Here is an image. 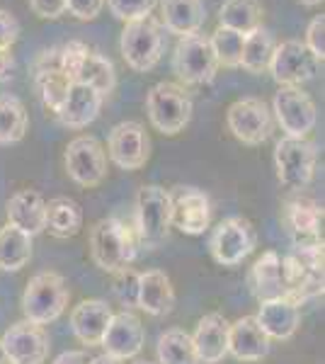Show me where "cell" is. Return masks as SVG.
I'll return each mask as SVG.
<instances>
[{
  "label": "cell",
  "instance_id": "ee69618b",
  "mask_svg": "<svg viewBox=\"0 0 325 364\" xmlns=\"http://www.w3.org/2000/svg\"><path fill=\"white\" fill-rule=\"evenodd\" d=\"M90 364H122V362L114 360V357H110V355H100V357H95V360H90Z\"/></svg>",
  "mask_w": 325,
  "mask_h": 364
},
{
  "label": "cell",
  "instance_id": "ba28073f",
  "mask_svg": "<svg viewBox=\"0 0 325 364\" xmlns=\"http://www.w3.org/2000/svg\"><path fill=\"white\" fill-rule=\"evenodd\" d=\"M173 70L185 85H206L216 78L218 61L206 34H187L177 39L173 54Z\"/></svg>",
  "mask_w": 325,
  "mask_h": 364
},
{
  "label": "cell",
  "instance_id": "ffe728a7",
  "mask_svg": "<svg viewBox=\"0 0 325 364\" xmlns=\"http://www.w3.org/2000/svg\"><path fill=\"white\" fill-rule=\"evenodd\" d=\"M112 309L102 299H85L70 311V331L87 348H95L102 343L107 326L112 321Z\"/></svg>",
  "mask_w": 325,
  "mask_h": 364
},
{
  "label": "cell",
  "instance_id": "484cf974",
  "mask_svg": "<svg viewBox=\"0 0 325 364\" xmlns=\"http://www.w3.org/2000/svg\"><path fill=\"white\" fill-rule=\"evenodd\" d=\"M136 306L149 316H168L175 306V287L163 269H146L139 274Z\"/></svg>",
  "mask_w": 325,
  "mask_h": 364
},
{
  "label": "cell",
  "instance_id": "5b68a950",
  "mask_svg": "<svg viewBox=\"0 0 325 364\" xmlns=\"http://www.w3.org/2000/svg\"><path fill=\"white\" fill-rule=\"evenodd\" d=\"M122 56L129 68L136 73H149L161 63L165 49V32L163 25L153 17H141V20L127 22L119 39Z\"/></svg>",
  "mask_w": 325,
  "mask_h": 364
},
{
  "label": "cell",
  "instance_id": "7c38bea8",
  "mask_svg": "<svg viewBox=\"0 0 325 364\" xmlns=\"http://www.w3.org/2000/svg\"><path fill=\"white\" fill-rule=\"evenodd\" d=\"M226 127L240 144L260 146L272 134V109L262 97H240L226 112Z\"/></svg>",
  "mask_w": 325,
  "mask_h": 364
},
{
  "label": "cell",
  "instance_id": "8fae6325",
  "mask_svg": "<svg viewBox=\"0 0 325 364\" xmlns=\"http://www.w3.org/2000/svg\"><path fill=\"white\" fill-rule=\"evenodd\" d=\"M68 178L80 187H97L107 178V151L95 136H75L63 151Z\"/></svg>",
  "mask_w": 325,
  "mask_h": 364
},
{
  "label": "cell",
  "instance_id": "d590c367",
  "mask_svg": "<svg viewBox=\"0 0 325 364\" xmlns=\"http://www.w3.org/2000/svg\"><path fill=\"white\" fill-rule=\"evenodd\" d=\"M158 0H107L110 13L122 22H134L149 17Z\"/></svg>",
  "mask_w": 325,
  "mask_h": 364
},
{
  "label": "cell",
  "instance_id": "836d02e7",
  "mask_svg": "<svg viewBox=\"0 0 325 364\" xmlns=\"http://www.w3.org/2000/svg\"><path fill=\"white\" fill-rule=\"evenodd\" d=\"M29 117L25 102L15 95H0V144H17L25 139Z\"/></svg>",
  "mask_w": 325,
  "mask_h": 364
},
{
  "label": "cell",
  "instance_id": "7a4b0ae2",
  "mask_svg": "<svg viewBox=\"0 0 325 364\" xmlns=\"http://www.w3.org/2000/svg\"><path fill=\"white\" fill-rule=\"evenodd\" d=\"M284 269V296L297 306L323 294V243L292 245V252L282 257Z\"/></svg>",
  "mask_w": 325,
  "mask_h": 364
},
{
  "label": "cell",
  "instance_id": "f1b7e54d",
  "mask_svg": "<svg viewBox=\"0 0 325 364\" xmlns=\"http://www.w3.org/2000/svg\"><path fill=\"white\" fill-rule=\"evenodd\" d=\"M82 228V209L70 197H54L46 202V228L54 238H73Z\"/></svg>",
  "mask_w": 325,
  "mask_h": 364
},
{
  "label": "cell",
  "instance_id": "f546056e",
  "mask_svg": "<svg viewBox=\"0 0 325 364\" xmlns=\"http://www.w3.org/2000/svg\"><path fill=\"white\" fill-rule=\"evenodd\" d=\"M29 260H32V236L5 224L0 228V269L20 272Z\"/></svg>",
  "mask_w": 325,
  "mask_h": 364
},
{
  "label": "cell",
  "instance_id": "f35d334b",
  "mask_svg": "<svg viewBox=\"0 0 325 364\" xmlns=\"http://www.w3.org/2000/svg\"><path fill=\"white\" fill-rule=\"evenodd\" d=\"M20 20L10 13V10L0 8V49H10L17 39H20Z\"/></svg>",
  "mask_w": 325,
  "mask_h": 364
},
{
  "label": "cell",
  "instance_id": "83f0119b",
  "mask_svg": "<svg viewBox=\"0 0 325 364\" xmlns=\"http://www.w3.org/2000/svg\"><path fill=\"white\" fill-rule=\"evenodd\" d=\"M73 83H82L95 87L102 97L112 95V90L117 87V70L114 63L107 56H102L100 51L87 49L85 56L80 58L78 68H75Z\"/></svg>",
  "mask_w": 325,
  "mask_h": 364
},
{
  "label": "cell",
  "instance_id": "ab89813d",
  "mask_svg": "<svg viewBox=\"0 0 325 364\" xmlns=\"http://www.w3.org/2000/svg\"><path fill=\"white\" fill-rule=\"evenodd\" d=\"M105 0H66V13L78 20H95L102 13Z\"/></svg>",
  "mask_w": 325,
  "mask_h": 364
},
{
  "label": "cell",
  "instance_id": "9a60e30c",
  "mask_svg": "<svg viewBox=\"0 0 325 364\" xmlns=\"http://www.w3.org/2000/svg\"><path fill=\"white\" fill-rule=\"evenodd\" d=\"M318 66L321 63L313 58V54L306 49L304 42L287 39V42L275 46V54H272L267 70L282 87L284 85L301 87V83H309V80L316 78Z\"/></svg>",
  "mask_w": 325,
  "mask_h": 364
},
{
  "label": "cell",
  "instance_id": "e0dca14e",
  "mask_svg": "<svg viewBox=\"0 0 325 364\" xmlns=\"http://www.w3.org/2000/svg\"><path fill=\"white\" fill-rule=\"evenodd\" d=\"M173 226L185 236H202L211 224V202L197 187H175L170 192Z\"/></svg>",
  "mask_w": 325,
  "mask_h": 364
},
{
  "label": "cell",
  "instance_id": "603a6c76",
  "mask_svg": "<svg viewBox=\"0 0 325 364\" xmlns=\"http://www.w3.org/2000/svg\"><path fill=\"white\" fill-rule=\"evenodd\" d=\"M255 321L270 340H289L301 326V306L287 296L260 301Z\"/></svg>",
  "mask_w": 325,
  "mask_h": 364
},
{
  "label": "cell",
  "instance_id": "30bf717a",
  "mask_svg": "<svg viewBox=\"0 0 325 364\" xmlns=\"http://www.w3.org/2000/svg\"><path fill=\"white\" fill-rule=\"evenodd\" d=\"M272 112H275L277 124L282 127L284 136L292 139H309L318 122V109L311 95L292 85H284L275 92Z\"/></svg>",
  "mask_w": 325,
  "mask_h": 364
},
{
  "label": "cell",
  "instance_id": "8d00e7d4",
  "mask_svg": "<svg viewBox=\"0 0 325 364\" xmlns=\"http://www.w3.org/2000/svg\"><path fill=\"white\" fill-rule=\"evenodd\" d=\"M112 291L119 299L122 306L134 309L136 306V294H139V272H134L132 267L122 269V272H114V284H112Z\"/></svg>",
  "mask_w": 325,
  "mask_h": 364
},
{
  "label": "cell",
  "instance_id": "74e56055",
  "mask_svg": "<svg viewBox=\"0 0 325 364\" xmlns=\"http://www.w3.org/2000/svg\"><path fill=\"white\" fill-rule=\"evenodd\" d=\"M306 49L311 51L318 63L325 58V15H316L306 27Z\"/></svg>",
  "mask_w": 325,
  "mask_h": 364
},
{
  "label": "cell",
  "instance_id": "4dcf8cb0",
  "mask_svg": "<svg viewBox=\"0 0 325 364\" xmlns=\"http://www.w3.org/2000/svg\"><path fill=\"white\" fill-rule=\"evenodd\" d=\"M218 25L245 34L262 27V3L260 0H226L218 10Z\"/></svg>",
  "mask_w": 325,
  "mask_h": 364
},
{
  "label": "cell",
  "instance_id": "d6a6232c",
  "mask_svg": "<svg viewBox=\"0 0 325 364\" xmlns=\"http://www.w3.org/2000/svg\"><path fill=\"white\" fill-rule=\"evenodd\" d=\"M158 364H202L192 345V336L180 328H170L158 338Z\"/></svg>",
  "mask_w": 325,
  "mask_h": 364
},
{
  "label": "cell",
  "instance_id": "277c9868",
  "mask_svg": "<svg viewBox=\"0 0 325 364\" xmlns=\"http://www.w3.org/2000/svg\"><path fill=\"white\" fill-rule=\"evenodd\" d=\"M192 97L185 90V85L177 83H163L153 85L146 95V112L153 129L163 134V136H175V134L185 132V127L192 119Z\"/></svg>",
  "mask_w": 325,
  "mask_h": 364
},
{
  "label": "cell",
  "instance_id": "ac0fdd59",
  "mask_svg": "<svg viewBox=\"0 0 325 364\" xmlns=\"http://www.w3.org/2000/svg\"><path fill=\"white\" fill-rule=\"evenodd\" d=\"M144 343H146V331L141 326L139 316L132 314V311H122V314L112 316L107 333H105L100 345L105 348V355L124 362L139 355L144 350Z\"/></svg>",
  "mask_w": 325,
  "mask_h": 364
},
{
  "label": "cell",
  "instance_id": "6da1fadb",
  "mask_svg": "<svg viewBox=\"0 0 325 364\" xmlns=\"http://www.w3.org/2000/svg\"><path fill=\"white\" fill-rule=\"evenodd\" d=\"M136 250H139V240L134 228L117 216L100 219L90 228V255L102 272L114 274L127 269L136 260Z\"/></svg>",
  "mask_w": 325,
  "mask_h": 364
},
{
  "label": "cell",
  "instance_id": "52a82bcc",
  "mask_svg": "<svg viewBox=\"0 0 325 364\" xmlns=\"http://www.w3.org/2000/svg\"><path fill=\"white\" fill-rule=\"evenodd\" d=\"M318 166L316 144L309 139L284 136L275 146V170L282 185L292 192H301L311 185Z\"/></svg>",
  "mask_w": 325,
  "mask_h": 364
},
{
  "label": "cell",
  "instance_id": "d4e9b609",
  "mask_svg": "<svg viewBox=\"0 0 325 364\" xmlns=\"http://www.w3.org/2000/svg\"><path fill=\"white\" fill-rule=\"evenodd\" d=\"M8 224L27 236H37L46 228V199L37 190H20L8 199Z\"/></svg>",
  "mask_w": 325,
  "mask_h": 364
},
{
  "label": "cell",
  "instance_id": "b9f144b4",
  "mask_svg": "<svg viewBox=\"0 0 325 364\" xmlns=\"http://www.w3.org/2000/svg\"><path fill=\"white\" fill-rule=\"evenodd\" d=\"M51 364H90V360H87L85 350H68V352H61Z\"/></svg>",
  "mask_w": 325,
  "mask_h": 364
},
{
  "label": "cell",
  "instance_id": "3957f363",
  "mask_svg": "<svg viewBox=\"0 0 325 364\" xmlns=\"http://www.w3.org/2000/svg\"><path fill=\"white\" fill-rule=\"evenodd\" d=\"M70 301V289L66 279L58 272H39L27 282L22 291V314L25 321L34 326H49L56 318H61Z\"/></svg>",
  "mask_w": 325,
  "mask_h": 364
},
{
  "label": "cell",
  "instance_id": "e575fe53",
  "mask_svg": "<svg viewBox=\"0 0 325 364\" xmlns=\"http://www.w3.org/2000/svg\"><path fill=\"white\" fill-rule=\"evenodd\" d=\"M209 42H211V49H214L218 66H226V68L240 66V54H243V42H245L243 34L218 25L214 29V34L209 37Z\"/></svg>",
  "mask_w": 325,
  "mask_h": 364
},
{
  "label": "cell",
  "instance_id": "60d3db41",
  "mask_svg": "<svg viewBox=\"0 0 325 364\" xmlns=\"http://www.w3.org/2000/svg\"><path fill=\"white\" fill-rule=\"evenodd\" d=\"M29 8L41 20H56L66 15V0H29Z\"/></svg>",
  "mask_w": 325,
  "mask_h": 364
},
{
  "label": "cell",
  "instance_id": "d6986e66",
  "mask_svg": "<svg viewBox=\"0 0 325 364\" xmlns=\"http://www.w3.org/2000/svg\"><path fill=\"white\" fill-rule=\"evenodd\" d=\"M102 102H105V97L100 95L95 87L82 85V83H70L56 117H58V122L68 129H85L100 117Z\"/></svg>",
  "mask_w": 325,
  "mask_h": 364
},
{
  "label": "cell",
  "instance_id": "5bb4252c",
  "mask_svg": "<svg viewBox=\"0 0 325 364\" xmlns=\"http://www.w3.org/2000/svg\"><path fill=\"white\" fill-rule=\"evenodd\" d=\"M49 336L44 326L17 321L0 338V352L8 364H44L49 357Z\"/></svg>",
  "mask_w": 325,
  "mask_h": 364
},
{
  "label": "cell",
  "instance_id": "1f68e13d",
  "mask_svg": "<svg viewBox=\"0 0 325 364\" xmlns=\"http://www.w3.org/2000/svg\"><path fill=\"white\" fill-rule=\"evenodd\" d=\"M275 46H277L275 34H272L267 27H257L255 32L245 34L243 54H240V66L252 75L265 73V70L270 68Z\"/></svg>",
  "mask_w": 325,
  "mask_h": 364
},
{
  "label": "cell",
  "instance_id": "4fadbf2b",
  "mask_svg": "<svg viewBox=\"0 0 325 364\" xmlns=\"http://www.w3.org/2000/svg\"><path fill=\"white\" fill-rule=\"evenodd\" d=\"M107 156L122 170H141L151 158V139L141 122L127 119L112 127L107 136Z\"/></svg>",
  "mask_w": 325,
  "mask_h": 364
},
{
  "label": "cell",
  "instance_id": "4316f807",
  "mask_svg": "<svg viewBox=\"0 0 325 364\" xmlns=\"http://www.w3.org/2000/svg\"><path fill=\"white\" fill-rule=\"evenodd\" d=\"M161 17L170 34L187 37L202 29L206 13L202 0H161Z\"/></svg>",
  "mask_w": 325,
  "mask_h": 364
},
{
  "label": "cell",
  "instance_id": "9c48e42d",
  "mask_svg": "<svg viewBox=\"0 0 325 364\" xmlns=\"http://www.w3.org/2000/svg\"><path fill=\"white\" fill-rule=\"evenodd\" d=\"M257 233L252 224L243 216H228L218 221L209 238V252L211 257L223 267H235L255 250Z\"/></svg>",
  "mask_w": 325,
  "mask_h": 364
},
{
  "label": "cell",
  "instance_id": "bcb514c9",
  "mask_svg": "<svg viewBox=\"0 0 325 364\" xmlns=\"http://www.w3.org/2000/svg\"><path fill=\"white\" fill-rule=\"evenodd\" d=\"M134 364H153V362H146V360H139V362H134Z\"/></svg>",
  "mask_w": 325,
  "mask_h": 364
},
{
  "label": "cell",
  "instance_id": "2e32d148",
  "mask_svg": "<svg viewBox=\"0 0 325 364\" xmlns=\"http://www.w3.org/2000/svg\"><path fill=\"white\" fill-rule=\"evenodd\" d=\"M282 224L292 238V245L323 243V207L309 197H289L282 207Z\"/></svg>",
  "mask_w": 325,
  "mask_h": 364
},
{
  "label": "cell",
  "instance_id": "7402d4cb",
  "mask_svg": "<svg viewBox=\"0 0 325 364\" xmlns=\"http://www.w3.org/2000/svg\"><path fill=\"white\" fill-rule=\"evenodd\" d=\"M228 326L230 323L216 311L199 318L192 333V345L197 350L199 362L218 364L228 355Z\"/></svg>",
  "mask_w": 325,
  "mask_h": 364
},
{
  "label": "cell",
  "instance_id": "f6af8a7d",
  "mask_svg": "<svg viewBox=\"0 0 325 364\" xmlns=\"http://www.w3.org/2000/svg\"><path fill=\"white\" fill-rule=\"evenodd\" d=\"M304 5H318V3H323V0H301Z\"/></svg>",
  "mask_w": 325,
  "mask_h": 364
},
{
  "label": "cell",
  "instance_id": "8992f818",
  "mask_svg": "<svg viewBox=\"0 0 325 364\" xmlns=\"http://www.w3.org/2000/svg\"><path fill=\"white\" fill-rule=\"evenodd\" d=\"M173 226V204L170 192L158 185H144L136 195L134 209V233L144 245H158L168 236Z\"/></svg>",
  "mask_w": 325,
  "mask_h": 364
},
{
  "label": "cell",
  "instance_id": "cb8c5ba5",
  "mask_svg": "<svg viewBox=\"0 0 325 364\" xmlns=\"http://www.w3.org/2000/svg\"><path fill=\"white\" fill-rule=\"evenodd\" d=\"M247 287L257 301H270V299L284 296V269H282V257L277 250H267L252 262L247 269Z\"/></svg>",
  "mask_w": 325,
  "mask_h": 364
},
{
  "label": "cell",
  "instance_id": "44dd1931",
  "mask_svg": "<svg viewBox=\"0 0 325 364\" xmlns=\"http://www.w3.org/2000/svg\"><path fill=\"white\" fill-rule=\"evenodd\" d=\"M228 355L240 362H260L270 355V338L255 316H243L228 326Z\"/></svg>",
  "mask_w": 325,
  "mask_h": 364
},
{
  "label": "cell",
  "instance_id": "7bdbcfd3",
  "mask_svg": "<svg viewBox=\"0 0 325 364\" xmlns=\"http://www.w3.org/2000/svg\"><path fill=\"white\" fill-rule=\"evenodd\" d=\"M13 68H15V58L10 54V49H0V83L13 75Z\"/></svg>",
  "mask_w": 325,
  "mask_h": 364
}]
</instances>
